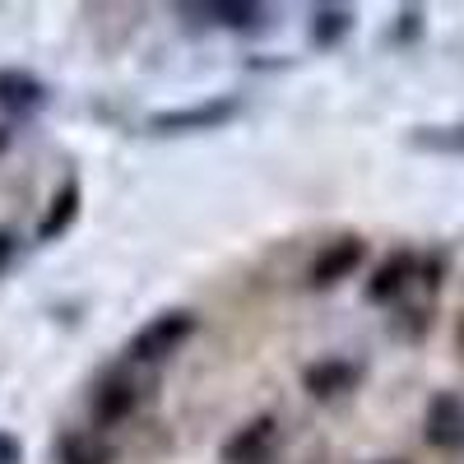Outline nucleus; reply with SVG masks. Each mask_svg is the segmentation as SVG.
<instances>
[{
  "label": "nucleus",
  "mask_w": 464,
  "mask_h": 464,
  "mask_svg": "<svg viewBox=\"0 0 464 464\" xmlns=\"http://www.w3.org/2000/svg\"><path fill=\"white\" fill-rule=\"evenodd\" d=\"M190 334H196V312H181V306H172V312L144 321V325L130 334V343H126V362H135V367L149 372V367L168 362Z\"/></svg>",
  "instance_id": "nucleus-1"
},
{
  "label": "nucleus",
  "mask_w": 464,
  "mask_h": 464,
  "mask_svg": "<svg viewBox=\"0 0 464 464\" xmlns=\"http://www.w3.org/2000/svg\"><path fill=\"white\" fill-rule=\"evenodd\" d=\"M140 372H144V367L121 362V367H111V372L93 385L89 409H93L98 432H102V428H121V422H126V418L144 404V395H149V381H144Z\"/></svg>",
  "instance_id": "nucleus-2"
},
{
  "label": "nucleus",
  "mask_w": 464,
  "mask_h": 464,
  "mask_svg": "<svg viewBox=\"0 0 464 464\" xmlns=\"http://www.w3.org/2000/svg\"><path fill=\"white\" fill-rule=\"evenodd\" d=\"M279 450H284L279 418L275 413H256V418H246L242 428L218 446V459L223 464H275Z\"/></svg>",
  "instance_id": "nucleus-3"
},
{
  "label": "nucleus",
  "mask_w": 464,
  "mask_h": 464,
  "mask_svg": "<svg viewBox=\"0 0 464 464\" xmlns=\"http://www.w3.org/2000/svg\"><path fill=\"white\" fill-rule=\"evenodd\" d=\"M422 441L441 455H459L464 450V395L459 391H441L428 400L422 413Z\"/></svg>",
  "instance_id": "nucleus-4"
},
{
  "label": "nucleus",
  "mask_w": 464,
  "mask_h": 464,
  "mask_svg": "<svg viewBox=\"0 0 464 464\" xmlns=\"http://www.w3.org/2000/svg\"><path fill=\"white\" fill-rule=\"evenodd\" d=\"M362 256H367L362 237H353V232H348V237H334V242H325L316 251L312 269H306V284H312V288H334V284H343L362 265Z\"/></svg>",
  "instance_id": "nucleus-5"
},
{
  "label": "nucleus",
  "mask_w": 464,
  "mask_h": 464,
  "mask_svg": "<svg viewBox=\"0 0 464 464\" xmlns=\"http://www.w3.org/2000/svg\"><path fill=\"white\" fill-rule=\"evenodd\" d=\"M418 269H422V260H418L413 251H395V256H385V260L372 269V279H367V302H376V306L400 302V297L418 284Z\"/></svg>",
  "instance_id": "nucleus-6"
},
{
  "label": "nucleus",
  "mask_w": 464,
  "mask_h": 464,
  "mask_svg": "<svg viewBox=\"0 0 464 464\" xmlns=\"http://www.w3.org/2000/svg\"><path fill=\"white\" fill-rule=\"evenodd\" d=\"M358 381H362V362H348V358H321L302 372V385L312 400H339V395L353 391Z\"/></svg>",
  "instance_id": "nucleus-7"
},
{
  "label": "nucleus",
  "mask_w": 464,
  "mask_h": 464,
  "mask_svg": "<svg viewBox=\"0 0 464 464\" xmlns=\"http://www.w3.org/2000/svg\"><path fill=\"white\" fill-rule=\"evenodd\" d=\"M56 464H116V446L98 428H70L56 437Z\"/></svg>",
  "instance_id": "nucleus-8"
},
{
  "label": "nucleus",
  "mask_w": 464,
  "mask_h": 464,
  "mask_svg": "<svg viewBox=\"0 0 464 464\" xmlns=\"http://www.w3.org/2000/svg\"><path fill=\"white\" fill-rule=\"evenodd\" d=\"M227 116H237V102H205V107H186V111H159L149 121V130H163V135H177V130H214L223 126Z\"/></svg>",
  "instance_id": "nucleus-9"
},
{
  "label": "nucleus",
  "mask_w": 464,
  "mask_h": 464,
  "mask_svg": "<svg viewBox=\"0 0 464 464\" xmlns=\"http://www.w3.org/2000/svg\"><path fill=\"white\" fill-rule=\"evenodd\" d=\"M80 205H84V190H80V181H61V190L52 196L47 214L37 218V242H61L65 232L74 227V218H80Z\"/></svg>",
  "instance_id": "nucleus-10"
},
{
  "label": "nucleus",
  "mask_w": 464,
  "mask_h": 464,
  "mask_svg": "<svg viewBox=\"0 0 464 464\" xmlns=\"http://www.w3.org/2000/svg\"><path fill=\"white\" fill-rule=\"evenodd\" d=\"M47 102V84L28 70H0V107L10 116H33Z\"/></svg>",
  "instance_id": "nucleus-11"
},
{
  "label": "nucleus",
  "mask_w": 464,
  "mask_h": 464,
  "mask_svg": "<svg viewBox=\"0 0 464 464\" xmlns=\"http://www.w3.org/2000/svg\"><path fill=\"white\" fill-rule=\"evenodd\" d=\"M205 14H214L218 28L232 33H260L269 24V5H256V0H227V5H205Z\"/></svg>",
  "instance_id": "nucleus-12"
},
{
  "label": "nucleus",
  "mask_w": 464,
  "mask_h": 464,
  "mask_svg": "<svg viewBox=\"0 0 464 464\" xmlns=\"http://www.w3.org/2000/svg\"><path fill=\"white\" fill-rule=\"evenodd\" d=\"M348 28H353V10L348 5H321L312 14V43L316 47H334Z\"/></svg>",
  "instance_id": "nucleus-13"
},
{
  "label": "nucleus",
  "mask_w": 464,
  "mask_h": 464,
  "mask_svg": "<svg viewBox=\"0 0 464 464\" xmlns=\"http://www.w3.org/2000/svg\"><path fill=\"white\" fill-rule=\"evenodd\" d=\"M14 256H19V237H14L10 227H0V275L14 265Z\"/></svg>",
  "instance_id": "nucleus-14"
},
{
  "label": "nucleus",
  "mask_w": 464,
  "mask_h": 464,
  "mask_svg": "<svg viewBox=\"0 0 464 464\" xmlns=\"http://www.w3.org/2000/svg\"><path fill=\"white\" fill-rule=\"evenodd\" d=\"M0 464H19V441L14 437H0Z\"/></svg>",
  "instance_id": "nucleus-15"
},
{
  "label": "nucleus",
  "mask_w": 464,
  "mask_h": 464,
  "mask_svg": "<svg viewBox=\"0 0 464 464\" xmlns=\"http://www.w3.org/2000/svg\"><path fill=\"white\" fill-rule=\"evenodd\" d=\"M450 144H455V149H459V153H464V126H459V130H455V135H450Z\"/></svg>",
  "instance_id": "nucleus-16"
},
{
  "label": "nucleus",
  "mask_w": 464,
  "mask_h": 464,
  "mask_svg": "<svg viewBox=\"0 0 464 464\" xmlns=\"http://www.w3.org/2000/svg\"><path fill=\"white\" fill-rule=\"evenodd\" d=\"M5 149H10V130H5V126H0V153H5Z\"/></svg>",
  "instance_id": "nucleus-17"
},
{
  "label": "nucleus",
  "mask_w": 464,
  "mask_h": 464,
  "mask_svg": "<svg viewBox=\"0 0 464 464\" xmlns=\"http://www.w3.org/2000/svg\"><path fill=\"white\" fill-rule=\"evenodd\" d=\"M372 464H409V459H372Z\"/></svg>",
  "instance_id": "nucleus-18"
}]
</instances>
